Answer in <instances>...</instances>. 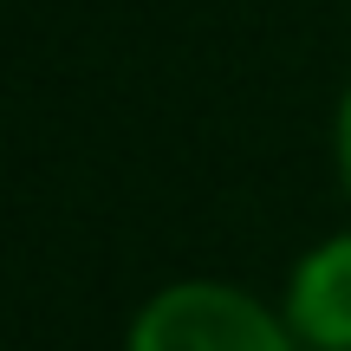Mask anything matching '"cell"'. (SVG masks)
<instances>
[{"label":"cell","mask_w":351,"mask_h":351,"mask_svg":"<svg viewBox=\"0 0 351 351\" xmlns=\"http://www.w3.org/2000/svg\"><path fill=\"white\" fill-rule=\"evenodd\" d=\"M130 351H287L280 326L228 287H169L130 332Z\"/></svg>","instance_id":"6da1fadb"},{"label":"cell","mask_w":351,"mask_h":351,"mask_svg":"<svg viewBox=\"0 0 351 351\" xmlns=\"http://www.w3.org/2000/svg\"><path fill=\"white\" fill-rule=\"evenodd\" d=\"M293 319L319 345H351V241H332L293 280Z\"/></svg>","instance_id":"7a4b0ae2"},{"label":"cell","mask_w":351,"mask_h":351,"mask_svg":"<svg viewBox=\"0 0 351 351\" xmlns=\"http://www.w3.org/2000/svg\"><path fill=\"white\" fill-rule=\"evenodd\" d=\"M339 150H345V182H351V104H345V130H339Z\"/></svg>","instance_id":"3957f363"}]
</instances>
